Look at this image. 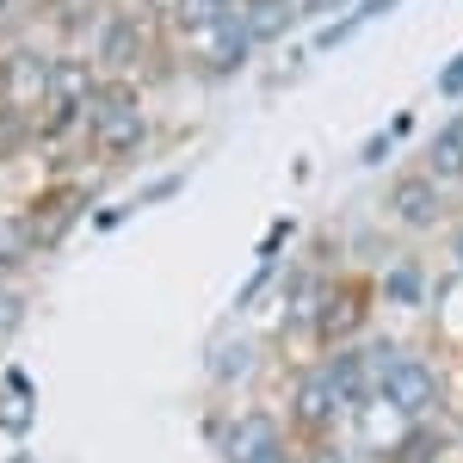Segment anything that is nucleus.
<instances>
[{
	"label": "nucleus",
	"instance_id": "9d476101",
	"mask_svg": "<svg viewBox=\"0 0 463 463\" xmlns=\"http://www.w3.org/2000/svg\"><path fill=\"white\" fill-rule=\"evenodd\" d=\"M432 297H439V285L420 260H395L383 272V303H395V309H427Z\"/></svg>",
	"mask_w": 463,
	"mask_h": 463
},
{
	"label": "nucleus",
	"instance_id": "4468645a",
	"mask_svg": "<svg viewBox=\"0 0 463 463\" xmlns=\"http://www.w3.org/2000/svg\"><path fill=\"white\" fill-rule=\"evenodd\" d=\"M383 13H395V0H364V6H353V13H346L334 32H316V50H334V43H346L353 32H364V25H371V19H383Z\"/></svg>",
	"mask_w": 463,
	"mask_h": 463
},
{
	"label": "nucleus",
	"instance_id": "6ab92c4d",
	"mask_svg": "<svg viewBox=\"0 0 463 463\" xmlns=\"http://www.w3.org/2000/svg\"><path fill=\"white\" fill-rule=\"evenodd\" d=\"M340 6H353V0H303V13H340Z\"/></svg>",
	"mask_w": 463,
	"mask_h": 463
},
{
	"label": "nucleus",
	"instance_id": "f3484780",
	"mask_svg": "<svg viewBox=\"0 0 463 463\" xmlns=\"http://www.w3.org/2000/svg\"><path fill=\"white\" fill-rule=\"evenodd\" d=\"M439 93H445V99H458V93H463V56H451V62H445V74H439Z\"/></svg>",
	"mask_w": 463,
	"mask_h": 463
},
{
	"label": "nucleus",
	"instance_id": "6e6552de",
	"mask_svg": "<svg viewBox=\"0 0 463 463\" xmlns=\"http://www.w3.org/2000/svg\"><path fill=\"white\" fill-rule=\"evenodd\" d=\"M43 93H50V69H43V62H37L32 50H19V56H6V74H0V99H6V106H37V99H43Z\"/></svg>",
	"mask_w": 463,
	"mask_h": 463
},
{
	"label": "nucleus",
	"instance_id": "39448f33",
	"mask_svg": "<svg viewBox=\"0 0 463 463\" xmlns=\"http://www.w3.org/2000/svg\"><path fill=\"white\" fill-rule=\"evenodd\" d=\"M93 130H99V148H137L143 143V111H137V93H124V87H106L99 99H93Z\"/></svg>",
	"mask_w": 463,
	"mask_h": 463
},
{
	"label": "nucleus",
	"instance_id": "0eeeda50",
	"mask_svg": "<svg viewBox=\"0 0 463 463\" xmlns=\"http://www.w3.org/2000/svg\"><path fill=\"white\" fill-rule=\"evenodd\" d=\"M390 211H395V222H402V229H432V222L445 216L439 179H432V174H420V179H395Z\"/></svg>",
	"mask_w": 463,
	"mask_h": 463
},
{
	"label": "nucleus",
	"instance_id": "1a4fd4ad",
	"mask_svg": "<svg viewBox=\"0 0 463 463\" xmlns=\"http://www.w3.org/2000/svg\"><path fill=\"white\" fill-rule=\"evenodd\" d=\"M297 13H303V0H248L235 19H241L248 43H279V37L297 25Z\"/></svg>",
	"mask_w": 463,
	"mask_h": 463
},
{
	"label": "nucleus",
	"instance_id": "412c9836",
	"mask_svg": "<svg viewBox=\"0 0 463 463\" xmlns=\"http://www.w3.org/2000/svg\"><path fill=\"white\" fill-rule=\"evenodd\" d=\"M0 6H13V0H0Z\"/></svg>",
	"mask_w": 463,
	"mask_h": 463
},
{
	"label": "nucleus",
	"instance_id": "423d86ee",
	"mask_svg": "<svg viewBox=\"0 0 463 463\" xmlns=\"http://www.w3.org/2000/svg\"><path fill=\"white\" fill-rule=\"evenodd\" d=\"M248 32H241V19L235 13H216V19H204L198 25V62L211 74H235L241 62H248Z\"/></svg>",
	"mask_w": 463,
	"mask_h": 463
},
{
	"label": "nucleus",
	"instance_id": "9b49d317",
	"mask_svg": "<svg viewBox=\"0 0 463 463\" xmlns=\"http://www.w3.org/2000/svg\"><path fill=\"white\" fill-rule=\"evenodd\" d=\"M253 371H260V346H253L248 334H229V340H216L211 346V383H248Z\"/></svg>",
	"mask_w": 463,
	"mask_h": 463
},
{
	"label": "nucleus",
	"instance_id": "a211bd4d",
	"mask_svg": "<svg viewBox=\"0 0 463 463\" xmlns=\"http://www.w3.org/2000/svg\"><path fill=\"white\" fill-rule=\"evenodd\" d=\"M285 235H290V216H279V222H272V235L260 241V260H272V253L285 248Z\"/></svg>",
	"mask_w": 463,
	"mask_h": 463
},
{
	"label": "nucleus",
	"instance_id": "aec40b11",
	"mask_svg": "<svg viewBox=\"0 0 463 463\" xmlns=\"http://www.w3.org/2000/svg\"><path fill=\"white\" fill-rule=\"evenodd\" d=\"M451 260L463 266V229H451Z\"/></svg>",
	"mask_w": 463,
	"mask_h": 463
},
{
	"label": "nucleus",
	"instance_id": "f8f14e48",
	"mask_svg": "<svg viewBox=\"0 0 463 463\" xmlns=\"http://www.w3.org/2000/svg\"><path fill=\"white\" fill-rule=\"evenodd\" d=\"M6 383H0V432H13V439H25L32 432V408H37V395H32V377L13 364V371H0Z\"/></svg>",
	"mask_w": 463,
	"mask_h": 463
},
{
	"label": "nucleus",
	"instance_id": "20e7f679",
	"mask_svg": "<svg viewBox=\"0 0 463 463\" xmlns=\"http://www.w3.org/2000/svg\"><path fill=\"white\" fill-rule=\"evenodd\" d=\"M279 290H285V334H316L327 303H334V272L297 266L290 279H279Z\"/></svg>",
	"mask_w": 463,
	"mask_h": 463
},
{
	"label": "nucleus",
	"instance_id": "7ed1b4c3",
	"mask_svg": "<svg viewBox=\"0 0 463 463\" xmlns=\"http://www.w3.org/2000/svg\"><path fill=\"white\" fill-rule=\"evenodd\" d=\"M285 427L297 432V445H327L334 439V427H346V402H340V390L327 383V371L316 364H303L297 377H290V414Z\"/></svg>",
	"mask_w": 463,
	"mask_h": 463
},
{
	"label": "nucleus",
	"instance_id": "f03ea898",
	"mask_svg": "<svg viewBox=\"0 0 463 463\" xmlns=\"http://www.w3.org/2000/svg\"><path fill=\"white\" fill-rule=\"evenodd\" d=\"M211 445H216V458H222V463H297V458H303L297 432H290L279 414H266V408L216 414V420H211Z\"/></svg>",
	"mask_w": 463,
	"mask_h": 463
},
{
	"label": "nucleus",
	"instance_id": "ddd939ff",
	"mask_svg": "<svg viewBox=\"0 0 463 463\" xmlns=\"http://www.w3.org/2000/svg\"><path fill=\"white\" fill-rule=\"evenodd\" d=\"M427 174L432 179H463V118L458 124H445L427 148Z\"/></svg>",
	"mask_w": 463,
	"mask_h": 463
},
{
	"label": "nucleus",
	"instance_id": "f257e3e1",
	"mask_svg": "<svg viewBox=\"0 0 463 463\" xmlns=\"http://www.w3.org/2000/svg\"><path fill=\"white\" fill-rule=\"evenodd\" d=\"M364 353L377 364V395L402 420H432L445 408V371L427 353H414L402 340H371V334H364Z\"/></svg>",
	"mask_w": 463,
	"mask_h": 463
},
{
	"label": "nucleus",
	"instance_id": "2eb2a0df",
	"mask_svg": "<svg viewBox=\"0 0 463 463\" xmlns=\"http://www.w3.org/2000/svg\"><path fill=\"white\" fill-rule=\"evenodd\" d=\"M106 62H137V25L130 19L106 25Z\"/></svg>",
	"mask_w": 463,
	"mask_h": 463
},
{
	"label": "nucleus",
	"instance_id": "dca6fc26",
	"mask_svg": "<svg viewBox=\"0 0 463 463\" xmlns=\"http://www.w3.org/2000/svg\"><path fill=\"white\" fill-rule=\"evenodd\" d=\"M19 253H25V229L19 222H0V266H13Z\"/></svg>",
	"mask_w": 463,
	"mask_h": 463
}]
</instances>
